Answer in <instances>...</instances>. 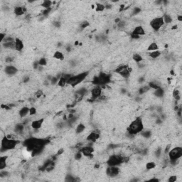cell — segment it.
<instances>
[{"instance_id":"cell-1","label":"cell","mask_w":182,"mask_h":182,"mask_svg":"<svg viewBox=\"0 0 182 182\" xmlns=\"http://www.w3.org/2000/svg\"><path fill=\"white\" fill-rule=\"evenodd\" d=\"M20 144V141L19 139H9L7 136H3L1 142V152L3 154L4 152H7L12 149H14L18 144Z\"/></svg>"},{"instance_id":"cell-2","label":"cell","mask_w":182,"mask_h":182,"mask_svg":"<svg viewBox=\"0 0 182 182\" xmlns=\"http://www.w3.org/2000/svg\"><path fill=\"white\" fill-rule=\"evenodd\" d=\"M144 129V123L142 118L137 117L134 120L131 122L129 127H127V132L132 135H135L140 133Z\"/></svg>"},{"instance_id":"cell-3","label":"cell","mask_w":182,"mask_h":182,"mask_svg":"<svg viewBox=\"0 0 182 182\" xmlns=\"http://www.w3.org/2000/svg\"><path fill=\"white\" fill-rule=\"evenodd\" d=\"M167 155L170 164L172 165H178L179 161L182 157V147L181 146H177L172 148Z\"/></svg>"},{"instance_id":"cell-4","label":"cell","mask_w":182,"mask_h":182,"mask_svg":"<svg viewBox=\"0 0 182 182\" xmlns=\"http://www.w3.org/2000/svg\"><path fill=\"white\" fill-rule=\"evenodd\" d=\"M89 74H90V71H87L77 75H74L67 81V84L72 87H76V86L81 84L83 81H85L86 78L89 76Z\"/></svg>"},{"instance_id":"cell-5","label":"cell","mask_w":182,"mask_h":182,"mask_svg":"<svg viewBox=\"0 0 182 182\" xmlns=\"http://www.w3.org/2000/svg\"><path fill=\"white\" fill-rule=\"evenodd\" d=\"M110 81H111V76L105 73H100L99 75L95 76L93 78L92 83L94 86H100L103 87V86H106L107 84L110 83Z\"/></svg>"},{"instance_id":"cell-6","label":"cell","mask_w":182,"mask_h":182,"mask_svg":"<svg viewBox=\"0 0 182 182\" xmlns=\"http://www.w3.org/2000/svg\"><path fill=\"white\" fill-rule=\"evenodd\" d=\"M164 22L162 16H157V17L154 18L149 22V26L153 29L154 31H156V32L159 31L161 30V29L164 26Z\"/></svg>"},{"instance_id":"cell-7","label":"cell","mask_w":182,"mask_h":182,"mask_svg":"<svg viewBox=\"0 0 182 182\" xmlns=\"http://www.w3.org/2000/svg\"><path fill=\"white\" fill-rule=\"evenodd\" d=\"M120 171L121 170L118 167V166H112V167L107 166V168L105 169V173L107 177L114 178V177L119 176Z\"/></svg>"},{"instance_id":"cell-8","label":"cell","mask_w":182,"mask_h":182,"mask_svg":"<svg viewBox=\"0 0 182 182\" xmlns=\"http://www.w3.org/2000/svg\"><path fill=\"white\" fill-rule=\"evenodd\" d=\"M91 98L93 100H97L103 94V88L100 86H94L90 91Z\"/></svg>"},{"instance_id":"cell-9","label":"cell","mask_w":182,"mask_h":182,"mask_svg":"<svg viewBox=\"0 0 182 182\" xmlns=\"http://www.w3.org/2000/svg\"><path fill=\"white\" fill-rule=\"evenodd\" d=\"M100 137V134L99 132H97V130L91 132L90 133L87 135L86 136V141L90 143H95L97 142V140H98Z\"/></svg>"},{"instance_id":"cell-10","label":"cell","mask_w":182,"mask_h":182,"mask_svg":"<svg viewBox=\"0 0 182 182\" xmlns=\"http://www.w3.org/2000/svg\"><path fill=\"white\" fill-rule=\"evenodd\" d=\"M4 73L8 76H14L18 73V68L14 65L9 64L4 68Z\"/></svg>"},{"instance_id":"cell-11","label":"cell","mask_w":182,"mask_h":182,"mask_svg":"<svg viewBox=\"0 0 182 182\" xmlns=\"http://www.w3.org/2000/svg\"><path fill=\"white\" fill-rule=\"evenodd\" d=\"M80 151L82 152V154L86 157H88L90 159L93 157V153L94 152V148L91 146H86L82 147Z\"/></svg>"},{"instance_id":"cell-12","label":"cell","mask_w":182,"mask_h":182,"mask_svg":"<svg viewBox=\"0 0 182 182\" xmlns=\"http://www.w3.org/2000/svg\"><path fill=\"white\" fill-rule=\"evenodd\" d=\"M27 12V9L24 6H16L14 8V13L16 16H21Z\"/></svg>"},{"instance_id":"cell-13","label":"cell","mask_w":182,"mask_h":182,"mask_svg":"<svg viewBox=\"0 0 182 182\" xmlns=\"http://www.w3.org/2000/svg\"><path fill=\"white\" fill-rule=\"evenodd\" d=\"M44 118H39L38 120H33L31 123V127L33 129H39L43 126L44 122Z\"/></svg>"},{"instance_id":"cell-14","label":"cell","mask_w":182,"mask_h":182,"mask_svg":"<svg viewBox=\"0 0 182 182\" xmlns=\"http://www.w3.org/2000/svg\"><path fill=\"white\" fill-rule=\"evenodd\" d=\"M131 34L132 35L137 36H144L146 34V31L144 30V29L143 28V26H136V27H134V29L132 30L131 32Z\"/></svg>"},{"instance_id":"cell-15","label":"cell","mask_w":182,"mask_h":182,"mask_svg":"<svg viewBox=\"0 0 182 182\" xmlns=\"http://www.w3.org/2000/svg\"><path fill=\"white\" fill-rule=\"evenodd\" d=\"M24 48L23 41L19 38H15V51L21 52Z\"/></svg>"},{"instance_id":"cell-16","label":"cell","mask_w":182,"mask_h":182,"mask_svg":"<svg viewBox=\"0 0 182 182\" xmlns=\"http://www.w3.org/2000/svg\"><path fill=\"white\" fill-rule=\"evenodd\" d=\"M2 48L7 50H13L15 51V41L10 42H3L2 43Z\"/></svg>"},{"instance_id":"cell-17","label":"cell","mask_w":182,"mask_h":182,"mask_svg":"<svg viewBox=\"0 0 182 182\" xmlns=\"http://www.w3.org/2000/svg\"><path fill=\"white\" fill-rule=\"evenodd\" d=\"M29 108L28 106H23L19 111V116L20 118H25L27 117L28 115H29Z\"/></svg>"},{"instance_id":"cell-18","label":"cell","mask_w":182,"mask_h":182,"mask_svg":"<svg viewBox=\"0 0 182 182\" xmlns=\"http://www.w3.org/2000/svg\"><path fill=\"white\" fill-rule=\"evenodd\" d=\"M8 157L6 155H2L0 157V170H4L7 166Z\"/></svg>"},{"instance_id":"cell-19","label":"cell","mask_w":182,"mask_h":182,"mask_svg":"<svg viewBox=\"0 0 182 182\" xmlns=\"http://www.w3.org/2000/svg\"><path fill=\"white\" fill-rule=\"evenodd\" d=\"M53 58L56 60H58V61H63L65 59V55L64 53L61 51H56L54 52L53 55Z\"/></svg>"},{"instance_id":"cell-20","label":"cell","mask_w":182,"mask_h":182,"mask_svg":"<svg viewBox=\"0 0 182 182\" xmlns=\"http://www.w3.org/2000/svg\"><path fill=\"white\" fill-rule=\"evenodd\" d=\"M163 17V20L164 22L165 25H168V24H171L173 22V17L170 15L168 13H165L162 16Z\"/></svg>"},{"instance_id":"cell-21","label":"cell","mask_w":182,"mask_h":182,"mask_svg":"<svg viewBox=\"0 0 182 182\" xmlns=\"http://www.w3.org/2000/svg\"><path fill=\"white\" fill-rule=\"evenodd\" d=\"M140 134H141V136H142V138H144V139H148L152 136V131L149 130V129H144L141 132H140Z\"/></svg>"},{"instance_id":"cell-22","label":"cell","mask_w":182,"mask_h":182,"mask_svg":"<svg viewBox=\"0 0 182 182\" xmlns=\"http://www.w3.org/2000/svg\"><path fill=\"white\" fill-rule=\"evenodd\" d=\"M86 128V124H83V123H79V124L77 125V127H76V133L77 134H82V133H83L84 132Z\"/></svg>"},{"instance_id":"cell-23","label":"cell","mask_w":182,"mask_h":182,"mask_svg":"<svg viewBox=\"0 0 182 182\" xmlns=\"http://www.w3.org/2000/svg\"><path fill=\"white\" fill-rule=\"evenodd\" d=\"M148 86H149V88L153 89L154 90H157V89H159L160 87H162V86H161V84L157 83V81H151V82H149V83H148Z\"/></svg>"},{"instance_id":"cell-24","label":"cell","mask_w":182,"mask_h":182,"mask_svg":"<svg viewBox=\"0 0 182 182\" xmlns=\"http://www.w3.org/2000/svg\"><path fill=\"white\" fill-rule=\"evenodd\" d=\"M162 55V52L159 51V50H157V51H151L149 53V56L151 58H153V59H157L159 57H160V56Z\"/></svg>"},{"instance_id":"cell-25","label":"cell","mask_w":182,"mask_h":182,"mask_svg":"<svg viewBox=\"0 0 182 182\" xmlns=\"http://www.w3.org/2000/svg\"><path fill=\"white\" fill-rule=\"evenodd\" d=\"M132 60L136 63H141V62L143 61V56L142 55H140L139 53H134L132 56Z\"/></svg>"},{"instance_id":"cell-26","label":"cell","mask_w":182,"mask_h":182,"mask_svg":"<svg viewBox=\"0 0 182 182\" xmlns=\"http://www.w3.org/2000/svg\"><path fill=\"white\" fill-rule=\"evenodd\" d=\"M159 50V45L156 42H152L147 47V51L151 52V51H157Z\"/></svg>"},{"instance_id":"cell-27","label":"cell","mask_w":182,"mask_h":182,"mask_svg":"<svg viewBox=\"0 0 182 182\" xmlns=\"http://www.w3.org/2000/svg\"><path fill=\"white\" fill-rule=\"evenodd\" d=\"M164 90L162 88V87H160L157 90H155L154 92V95L157 98H162L164 96Z\"/></svg>"},{"instance_id":"cell-28","label":"cell","mask_w":182,"mask_h":182,"mask_svg":"<svg viewBox=\"0 0 182 182\" xmlns=\"http://www.w3.org/2000/svg\"><path fill=\"white\" fill-rule=\"evenodd\" d=\"M149 90H150V88H149L148 85H147V86H142V87H140L139 88V90H138V94H139V95H144V94H145L146 93H147Z\"/></svg>"},{"instance_id":"cell-29","label":"cell","mask_w":182,"mask_h":182,"mask_svg":"<svg viewBox=\"0 0 182 182\" xmlns=\"http://www.w3.org/2000/svg\"><path fill=\"white\" fill-rule=\"evenodd\" d=\"M172 95H173V98H174L175 100L177 101H179L181 100V95H180V91L178 89H174L173 93H172Z\"/></svg>"},{"instance_id":"cell-30","label":"cell","mask_w":182,"mask_h":182,"mask_svg":"<svg viewBox=\"0 0 182 182\" xmlns=\"http://www.w3.org/2000/svg\"><path fill=\"white\" fill-rule=\"evenodd\" d=\"M52 4H53V2L50 1V0H44L41 3V7H43L44 9H49V8H51L52 7Z\"/></svg>"},{"instance_id":"cell-31","label":"cell","mask_w":182,"mask_h":182,"mask_svg":"<svg viewBox=\"0 0 182 182\" xmlns=\"http://www.w3.org/2000/svg\"><path fill=\"white\" fill-rule=\"evenodd\" d=\"M156 167H157V164L154 162H147L146 165H145V167H146V169L147 170L154 169V168H156Z\"/></svg>"},{"instance_id":"cell-32","label":"cell","mask_w":182,"mask_h":182,"mask_svg":"<svg viewBox=\"0 0 182 182\" xmlns=\"http://www.w3.org/2000/svg\"><path fill=\"white\" fill-rule=\"evenodd\" d=\"M66 84H67V80H66V78H64L63 76H61L60 79L58 80L57 85H58V86H59V87H61V88H63V87L66 86Z\"/></svg>"},{"instance_id":"cell-33","label":"cell","mask_w":182,"mask_h":182,"mask_svg":"<svg viewBox=\"0 0 182 182\" xmlns=\"http://www.w3.org/2000/svg\"><path fill=\"white\" fill-rule=\"evenodd\" d=\"M142 12V9L139 7H135L132 10V16H136L139 14V13Z\"/></svg>"},{"instance_id":"cell-34","label":"cell","mask_w":182,"mask_h":182,"mask_svg":"<svg viewBox=\"0 0 182 182\" xmlns=\"http://www.w3.org/2000/svg\"><path fill=\"white\" fill-rule=\"evenodd\" d=\"M162 148H160V147L157 148V149L154 151V157H156V158H157V159L161 158V157H162Z\"/></svg>"},{"instance_id":"cell-35","label":"cell","mask_w":182,"mask_h":182,"mask_svg":"<svg viewBox=\"0 0 182 182\" xmlns=\"http://www.w3.org/2000/svg\"><path fill=\"white\" fill-rule=\"evenodd\" d=\"M38 61V63H39V66H43V67L46 66V65H47V63H48V61H47V59H46L45 57H41V58Z\"/></svg>"},{"instance_id":"cell-36","label":"cell","mask_w":182,"mask_h":182,"mask_svg":"<svg viewBox=\"0 0 182 182\" xmlns=\"http://www.w3.org/2000/svg\"><path fill=\"white\" fill-rule=\"evenodd\" d=\"M105 9V4H103L101 3H97L96 4V8L95 10L96 12H103Z\"/></svg>"},{"instance_id":"cell-37","label":"cell","mask_w":182,"mask_h":182,"mask_svg":"<svg viewBox=\"0 0 182 182\" xmlns=\"http://www.w3.org/2000/svg\"><path fill=\"white\" fill-rule=\"evenodd\" d=\"M36 112H37V110H36L35 107H31L30 108H29V115L30 116L35 115Z\"/></svg>"},{"instance_id":"cell-38","label":"cell","mask_w":182,"mask_h":182,"mask_svg":"<svg viewBox=\"0 0 182 182\" xmlns=\"http://www.w3.org/2000/svg\"><path fill=\"white\" fill-rule=\"evenodd\" d=\"M82 157H83V154L80 150L78 152H76L75 155H74V158H75L76 160H81L82 159Z\"/></svg>"},{"instance_id":"cell-39","label":"cell","mask_w":182,"mask_h":182,"mask_svg":"<svg viewBox=\"0 0 182 182\" xmlns=\"http://www.w3.org/2000/svg\"><path fill=\"white\" fill-rule=\"evenodd\" d=\"M31 78L29 75H25L23 76L22 78V83H28L30 81Z\"/></svg>"},{"instance_id":"cell-40","label":"cell","mask_w":182,"mask_h":182,"mask_svg":"<svg viewBox=\"0 0 182 182\" xmlns=\"http://www.w3.org/2000/svg\"><path fill=\"white\" fill-rule=\"evenodd\" d=\"M117 25V27L119 29H124L125 28V26H126V21H120Z\"/></svg>"},{"instance_id":"cell-41","label":"cell","mask_w":182,"mask_h":182,"mask_svg":"<svg viewBox=\"0 0 182 182\" xmlns=\"http://www.w3.org/2000/svg\"><path fill=\"white\" fill-rule=\"evenodd\" d=\"M172 144H167V146L165 147V149H164V153L165 155L169 153V152L170 150H171V149H172Z\"/></svg>"},{"instance_id":"cell-42","label":"cell","mask_w":182,"mask_h":182,"mask_svg":"<svg viewBox=\"0 0 182 182\" xmlns=\"http://www.w3.org/2000/svg\"><path fill=\"white\" fill-rule=\"evenodd\" d=\"M169 182H175L177 181V176L176 175H172L169 177V179H167Z\"/></svg>"},{"instance_id":"cell-43","label":"cell","mask_w":182,"mask_h":182,"mask_svg":"<svg viewBox=\"0 0 182 182\" xmlns=\"http://www.w3.org/2000/svg\"><path fill=\"white\" fill-rule=\"evenodd\" d=\"M43 91L41 90H37L35 93V96L36 98H41V97L43 95Z\"/></svg>"},{"instance_id":"cell-44","label":"cell","mask_w":182,"mask_h":182,"mask_svg":"<svg viewBox=\"0 0 182 182\" xmlns=\"http://www.w3.org/2000/svg\"><path fill=\"white\" fill-rule=\"evenodd\" d=\"M90 25V24H89L88 21H83V22H82L81 24V29H86L87 28L88 26Z\"/></svg>"},{"instance_id":"cell-45","label":"cell","mask_w":182,"mask_h":182,"mask_svg":"<svg viewBox=\"0 0 182 182\" xmlns=\"http://www.w3.org/2000/svg\"><path fill=\"white\" fill-rule=\"evenodd\" d=\"M74 179H75L74 177L71 176V175H68L67 177H66L65 181H74Z\"/></svg>"},{"instance_id":"cell-46","label":"cell","mask_w":182,"mask_h":182,"mask_svg":"<svg viewBox=\"0 0 182 182\" xmlns=\"http://www.w3.org/2000/svg\"><path fill=\"white\" fill-rule=\"evenodd\" d=\"M53 25L56 27V28H60L61 26V23L58 21H53Z\"/></svg>"},{"instance_id":"cell-47","label":"cell","mask_w":182,"mask_h":182,"mask_svg":"<svg viewBox=\"0 0 182 182\" xmlns=\"http://www.w3.org/2000/svg\"><path fill=\"white\" fill-rule=\"evenodd\" d=\"M63 152H64V149H63V148H60V149L57 151L56 156H60V155H61L62 154H63Z\"/></svg>"},{"instance_id":"cell-48","label":"cell","mask_w":182,"mask_h":182,"mask_svg":"<svg viewBox=\"0 0 182 182\" xmlns=\"http://www.w3.org/2000/svg\"><path fill=\"white\" fill-rule=\"evenodd\" d=\"M112 7H113V6L112 5V4H109V3H107L106 4H105V9H112Z\"/></svg>"},{"instance_id":"cell-49","label":"cell","mask_w":182,"mask_h":182,"mask_svg":"<svg viewBox=\"0 0 182 182\" xmlns=\"http://www.w3.org/2000/svg\"><path fill=\"white\" fill-rule=\"evenodd\" d=\"M177 19L178 21L181 22L182 21V15L181 14H178V15L177 16Z\"/></svg>"}]
</instances>
